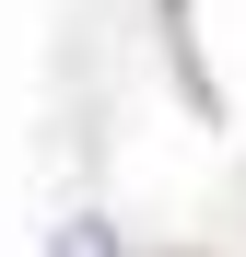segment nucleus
<instances>
[{
  "mask_svg": "<svg viewBox=\"0 0 246 257\" xmlns=\"http://www.w3.org/2000/svg\"><path fill=\"white\" fill-rule=\"evenodd\" d=\"M164 12H188V0H164Z\"/></svg>",
  "mask_w": 246,
  "mask_h": 257,
  "instance_id": "f257e3e1",
  "label": "nucleus"
}]
</instances>
